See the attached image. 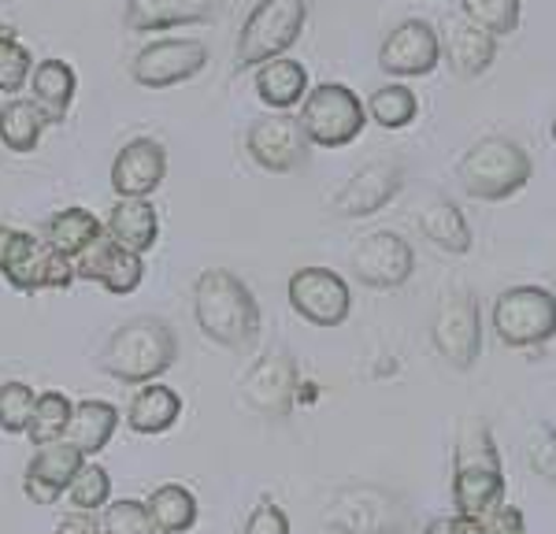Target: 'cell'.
Listing matches in <instances>:
<instances>
[{"mask_svg":"<svg viewBox=\"0 0 556 534\" xmlns=\"http://www.w3.org/2000/svg\"><path fill=\"white\" fill-rule=\"evenodd\" d=\"M193 316L208 342L245 353L260 338V305L245 279L227 267H208L193 282Z\"/></svg>","mask_w":556,"mask_h":534,"instance_id":"obj_1","label":"cell"},{"mask_svg":"<svg viewBox=\"0 0 556 534\" xmlns=\"http://www.w3.org/2000/svg\"><path fill=\"white\" fill-rule=\"evenodd\" d=\"M178 334L160 316H134L104 342L101 368L127 386H149L175 368Z\"/></svg>","mask_w":556,"mask_h":534,"instance_id":"obj_2","label":"cell"},{"mask_svg":"<svg viewBox=\"0 0 556 534\" xmlns=\"http://www.w3.org/2000/svg\"><path fill=\"white\" fill-rule=\"evenodd\" d=\"M534 164L527 156V149L513 138H501V134H490V138H479L468 153L456 164V178H460V190L475 201H508L531 182Z\"/></svg>","mask_w":556,"mask_h":534,"instance_id":"obj_3","label":"cell"},{"mask_svg":"<svg viewBox=\"0 0 556 534\" xmlns=\"http://www.w3.org/2000/svg\"><path fill=\"white\" fill-rule=\"evenodd\" d=\"M505 501V465L486 423H468L456 442L453 505L460 516H486Z\"/></svg>","mask_w":556,"mask_h":534,"instance_id":"obj_4","label":"cell"},{"mask_svg":"<svg viewBox=\"0 0 556 534\" xmlns=\"http://www.w3.org/2000/svg\"><path fill=\"white\" fill-rule=\"evenodd\" d=\"M308 23V0H260L238 34L235 67L253 71L286 56Z\"/></svg>","mask_w":556,"mask_h":534,"instance_id":"obj_5","label":"cell"},{"mask_svg":"<svg viewBox=\"0 0 556 534\" xmlns=\"http://www.w3.org/2000/svg\"><path fill=\"white\" fill-rule=\"evenodd\" d=\"M298 123L308 138V145L319 149H342L356 141L367 127V109L356 97V89L345 82H323L312 86L308 97L301 101Z\"/></svg>","mask_w":556,"mask_h":534,"instance_id":"obj_6","label":"cell"},{"mask_svg":"<svg viewBox=\"0 0 556 534\" xmlns=\"http://www.w3.org/2000/svg\"><path fill=\"white\" fill-rule=\"evenodd\" d=\"M493 334L508 349H538L556 338V297L542 287H513L493 301Z\"/></svg>","mask_w":556,"mask_h":534,"instance_id":"obj_7","label":"cell"},{"mask_svg":"<svg viewBox=\"0 0 556 534\" xmlns=\"http://www.w3.org/2000/svg\"><path fill=\"white\" fill-rule=\"evenodd\" d=\"M408 523L405 497L367 483L345 486L327 509V527L334 534H405Z\"/></svg>","mask_w":556,"mask_h":534,"instance_id":"obj_8","label":"cell"},{"mask_svg":"<svg viewBox=\"0 0 556 534\" xmlns=\"http://www.w3.org/2000/svg\"><path fill=\"white\" fill-rule=\"evenodd\" d=\"M430 338H434V349L450 368L456 371H471L482 356V312H479V297L468 287H453L438 301L434 312V327H430Z\"/></svg>","mask_w":556,"mask_h":534,"instance_id":"obj_9","label":"cell"},{"mask_svg":"<svg viewBox=\"0 0 556 534\" xmlns=\"http://www.w3.org/2000/svg\"><path fill=\"white\" fill-rule=\"evenodd\" d=\"M0 275L23 293L38 290H67L75 282V260L56 253L45 238H34L26 230H12V242L0 260Z\"/></svg>","mask_w":556,"mask_h":534,"instance_id":"obj_10","label":"cell"},{"mask_svg":"<svg viewBox=\"0 0 556 534\" xmlns=\"http://www.w3.org/2000/svg\"><path fill=\"white\" fill-rule=\"evenodd\" d=\"M293 312L312 327H342L353 312V290L330 267H298L286 287Z\"/></svg>","mask_w":556,"mask_h":534,"instance_id":"obj_11","label":"cell"},{"mask_svg":"<svg viewBox=\"0 0 556 534\" xmlns=\"http://www.w3.org/2000/svg\"><path fill=\"white\" fill-rule=\"evenodd\" d=\"M208 67V44L201 38H160L149 41L138 56L130 60V75L146 89H172L190 82Z\"/></svg>","mask_w":556,"mask_h":534,"instance_id":"obj_12","label":"cell"},{"mask_svg":"<svg viewBox=\"0 0 556 534\" xmlns=\"http://www.w3.org/2000/svg\"><path fill=\"white\" fill-rule=\"evenodd\" d=\"M353 275L371 290H397L416 271V249L397 230H375L349 256Z\"/></svg>","mask_w":556,"mask_h":534,"instance_id":"obj_13","label":"cell"},{"mask_svg":"<svg viewBox=\"0 0 556 534\" xmlns=\"http://www.w3.org/2000/svg\"><path fill=\"white\" fill-rule=\"evenodd\" d=\"M401 186H405V164H401V160H393V156L371 160V164H364L361 171H353V178L334 193L330 212L342 219L375 216V212L386 208V204L397 198Z\"/></svg>","mask_w":556,"mask_h":534,"instance_id":"obj_14","label":"cell"},{"mask_svg":"<svg viewBox=\"0 0 556 534\" xmlns=\"http://www.w3.org/2000/svg\"><path fill=\"white\" fill-rule=\"evenodd\" d=\"M245 149L256 167H264V171H271V175H290V171H298L304 164V156H308V138H304L298 115L275 112L249 127Z\"/></svg>","mask_w":556,"mask_h":534,"instance_id":"obj_15","label":"cell"},{"mask_svg":"<svg viewBox=\"0 0 556 534\" xmlns=\"http://www.w3.org/2000/svg\"><path fill=\"white\" fill-rule=\"evenodd\" d=\"M438 64H442V38L427 20H405L393 26L379 49V67L393 78H424L438 71Z\"/></svg>","mask_w":556,"mask_h":534,"instance_id":"obj_16","label":"cell"},{"mask_svg":"<svg viewBox=\"0 0 556 534\" xmlns=\"http://www.w3.org/2000/svg\"><path fill=\"white\" fill-rule=\"evenodd\" d=\"M298 364L290 360V353L275 349L267 356H260L253 368L241 379V397L245 405L260 416H271V420H282L293 408V394H298Z\"/></svg>","mask_w":556,"mask_h":534,"instance_id":"obj_17","label":"cell"},{"mask_svg":"<svg viewBox=\"0 0 556 534\" xmlns=\"http://www.w3.org/2000/svg\"><path fill=\"white\" fill-rule=\"evenodd\" d=\"M75 279L97 282V287H104L108 293H115V297H127V293L138 290L141 279H146V260H141L138 253H130V249H123L104 230V234L75 260Z\"/></svg>","mask_w":556,"mask_h":534,"instance_id":"obj_18","label":"cell"},{"mask_svg":"<svg viewBox=\"0 0 556 534\" xmlns=\"http://www.w3.org/2000/svg\"><path fill=\"white\" fill-rule=\"evenodd\" d=\"M167 175V153L160 141L152 138H134L119 149L112 164V190L115 198L127 201H149L160 190Z\"/></svg>","mask_w":556,"mask_h":534,"instance_id":"obj_19","label":"cell"},{"mask_svg":"<svg viewBox=\"0 0 556 534\" xmlns=\"http://www.w3.org/2000/svg\"><path fill=\"white\" fill-rule=\"evenodd\" d=\"M86 457L67 442H52V445H38V453L26 465V479L23 490L34 505H56L60 497L67 494L71 479L83 471Z\"/></svg>","mask_w":556,"mask_h":534,"instance_id":"obj_20","label":"cell"},{"mask_svg":"<svg viewBox=\"0 0 556 534\" xmlns=\"http://www.w3.org/2000/svg\"><path fill=\"white\" fill-rule=\"evenodd\" d=\"M412 219H416L419 234H424L438 253L464 256L475 242L464 212L456 208V201L445 198L442 190H427L424 198L416 201V208H412Z\"/></svg>","mask_w":556,"mask_h":534,"instance_id":"obj_21","label":"cell"},{"mask_svg":"<svg viewBox=\"0 0 556 534\" xmlns=\"http://www.w3.org/2000/svg\"><path fill=\"white\" fill-rule=\"evenodd\" d=\"M442 38V56L456 78H479L486 75L497 60V38L482 26H475L464 15H450L445 20V30L438 34Z\"/></svg>","mask_w":556,"mask_h":534,"instance_id":"obj_22","label":"cell"},{"mask_svg":"<svg viewBox=\"0 0 556 534\" xmlns=\"http://www.w3.org/2000/svg\"><path fill=\"white\" fill-rule=\"evenodd\" d=\"M215 12H219V0H127L123 23H127L130 34H149L212 23Z\"/></svg>","mask_w":556,"mask_h":534,"instance_id":"obj_23","label":"cell"},{"mask_svg":"<svg viewBox=\"0 0 556 534\" xmlns=\"http://www.w3.org/2000/svg\"><path fill=\"white\" fill-rule=\"evenodd\" d=\"M308 71L301 60L278 56L271 64L256 67V97L267 104L271 112H290L308 97Z\"/></svg>","mask_w":556,"mask_h":534,"instance_id":"obj_24","label":"cell"},{"mask_svg":"<svg viewBox=\"0 0 556 534\" xmlns=\"http://www.w3.org/2000/svg\"><path fill=\"white\" fill-rule=\"evenodd\" d=\"M115 427H119V408H115L112 400L89 397L83 405H75V416H71V423H67L64 442L75 445V449L89 460L112 442Z\"/></svg>","mask_w":556,"mask_h":534,"instance_id":"obj_25","label":"cell"},{"mask_svg":"<svg viewBox=\"0 0 556 534\" xmlns=\"http://www.w3.org/2000/svg\"><path fill=\"white\" fill-rule=\"evenodd\" d=\"M104 230L123 249L146 256L149 249L156 245V238H160V216H156V208H152V201L119 198V201H115V208H112V216H108V223H104Z\"/></svg>","mask_w":556,"mask_h":534,"instance_id":"obj_26","label":"cell"},{"mask_svg":"<svg viewBox=\"0 0 556 534\" xmlns=\"http://www.w3.org/2000/svg\"><path fill=\"white\" fill-rule=\"evenodd\" d=\"M75 67L64 64V60H41L30 75V101L45 112L49 123H64L71 101H75Z\"/></svg>","mask_w":556,"mask_h":534,"instance_id":"obj_27","label":"cell"},{"mask_svg":"<svg viewBox=\"0 0 556 534\" xmlns=\"http://www.w3.org/2000/svg\"><path fill=\"white\" fill-rule=\"evenodd\" d=\"M178 416H182V397H178L172 386H160V382L138 386V394H134L127 405V427L138 434L172 431L178 423Z\"/></svg>","mask_w":556,"mask_h":534,"instance_id":"obj_28","label":"cell"},{"mask_svg":"<svg viewBox=\"0 0 556 534\" xmlns=\"http://www.w3.org/2000/svg\"><path fill=\"white\" fill-rule=\"evenodd\" d=\"M104 234V223L93 216L89 208H60L56 216H49L45 223V242H49L56 253H64L67 260H78L97 238Z\"/></svg>","mask_w":556,"mask_h":534,"instance_id":"obj_29","label":"cell"},{"mask_svg":"<svg viewBox=\"0 0 556 534\" xmlns=\"http://www.w3.org/2000/svg\"><path fill=\"white\" fill-rule=\"evenodd\" d=\"M45 127H49V119H45V112L34 101L12 97V101L0 109V145H4L8 153H20V156L34 153Z\"/></svg>","mask_w":556,"mask_h":534,"instance_id":"obj_30","label":"cell"},{"mask_svg":"<svg viewBox=\"0 0 556 534\" xmlns=\"http://www.w3.org/2000/svg\"><path fill=\"white\" fill-rule=\"evenodd\" d=\"M146 509L160 534H186L197 523V497L178 483H164L152 490Z\"/></svg>","mask_w":556,"mask_h":534,"instance_id":"obj_31","label":"cell"},{"mask_svg":"<svg viewBox=\"0 0 556 534\" xmlns=\"http://www.w3.org/2000/svg\"><path fill=\"white\" fill-rule=\"evenodd\" d=\"M71 416H75V400H71L67 394H60V390H45V394H38V405H34V416H30L26 434H30L34 445L64 442Z\"/></svg>","mask_w":556,"mask_h":534,"instance_id":"obj_32","label":"cell"},{"mask_svg":"<svg viewBox=\"0 0 556 534\" xmlns=\"http://www.w3.org/2000/svg\"><path fill=\"white\" fill-rule=\"evenodd\" d=\"M416 115H419V97L405 82H390L375 89V97L367 101V119H375L382 130H405Z\"/></svg>","mask_w":556,"mask_h":534,"instance_id":"obj_33","label":"cell"},{"mask_svg":"<svg viewBox=\"0 0 556 534\" xmlns=\"http://www.w3.org/2000/svg\"><path fill=\"white\" fill-rule=\"evenodd\" d=\"M67 505L71 512H104V505L112 501V475L101 468V465H83V471H78L75 479H71L67 486Z\"/></svg>","mask_w":556,"mask_h":534,"instance_id":"obj_34","label":"cell"},{"mask_svg":"<svg viewBox=\"0 0 556 534\" xmlns=\"http://www.w3.org/2000/svg\"><path fill=\"white\" fill-rule=\"evenodd\" d=\"M460 15L493 38H508L519 26V0H460Z\"/></svg>","mask_w":556,"mask_h":534,"instance_id":"obj_35","label":"cell"},{"mask_svg":"<svg viewBox=\"0 0 556 534\" xmlns=\"http://www.w3.org/2000/svg\"><path fill=\"white\" fill-rule=\"evenodd\" d=\"M34 405H38L34 386H26V382H20V379L0 382V431L26 434L30 416H34Z\"/></svg>","mask_w":556,"mask_h":534,"instance_id":"obj_36","label":"cell"},{"mask_svg":"<svg viewBox=\"0 0 556 534\" xmlns=\"http://www.w3.org/2000/svg\"><path fill=\"white\" fill-rule=\"evenodd\" d=\"M34 75L30 49L15 34L0 30V93H20Z\"/></svg>","mask_w":556,"mask_h":534,"instance_id":"obj_37","label":"cell"},{"mask_svg":"<svg viewBox=\"0 0 556 534\" xmlns=\"http://www.w3.org/2000/svg\"><path fill=\"white\" fill-rule=\"evenodd\" d=\"M101 531L104 534H160L146 509V501H138V497L108 501L101 516Z\"/></svg>","mask_w":556,"mask_h":534,"instance_id":"obj_38","label":"cell"},{"mask_svg":"<svg viewBox=\"0 0 556 534\" xmlns=\"http://www.w3.org/2000/svg\"><path fill=\"white\" fill-rule=\"evenodd\" d=\"M527 465L556 486V431L549 423H534L527 438Z\"/></svg>","mask_w":556,"mask_h":534,"instance_id":"obj_39","label":"cell"},{"mask_svg":"<svg viewBox=\"0 0 556 534\" xmlns=\"http://www.w3.org/2000/svg\"><path fill=\"white\" fill-rule=\"evenodd\" d=\"M241 534H290V516H286L282 505L275 501H260L245 520V531Z\"/></svg>","mask_w":556,"mask_h":534,"instance_id":"obj_40","label":"cell"},{"mask_svg":"<svg viewBox=\"0 0 556 534\" xmlns=\"http://www.w3.org/2000/svg\"><path fill=\"white\" fill-rule=\"evenodd\" d=\"M479 520H482V531L486 534H527L523 512H519L516 505H505V501H501L497 509H490L486 516H479Z\"/></svg>","mask_w":556,"mask_h":534,"instance_id":"obj_41","label":"cell"},{"mask_svg":"<svg viewBox=\"0 0 556 534\" xmlns=\"http://www.w3.org/2000/svg\"><path fill=\"white\" fill-rule=\"evenodd\" d=\"M56 534H104V531H101V520H93L89 512H67L64 520H60Z\"/></svg>","mask_w":556,"mask_h":534,"instance_id":"obj_42","label":"cell"},{"mask_svg":"<svg viewBox=\"0 0 556 534\" xmlns=\"http://www.w3.org/2000/svg\"><path fill=\"white\" fill-rule=\"evenodd\" d=\"M450 527H453V534H486L482 531V520H475V516H450Z\"/></svg>","mask_w":556,"mask_h":534,"instance_id":"obj_43","label":"cell"},{"mask_svg":"<svg viewBox=\"0 0 556 534\" xmlns=\"http://www.w3.org/2000/svg\"><path fill=\"white\" fill-rule=\"evenodd\" d=\"M424 534H453V527H450V516H438V520H430Z\"/></svg>","mask_w":556,"mask_h":534,"instance_id":"obj_44","label":"cell"},{"mask_svg":"<svg viewBox=\"0 0 556 534\" xmlns=\"http://www.w3.org/2000/svg\"><path fill=\"white\" fill-rule=\"evenodd\" d=\"M8 242H12V227H0V260H4V253H8Z\"/></svg>","mask_w":556,"mask_h":534,"instance_id":"obj_45","label":"cell"},{"mask_svg":"<svg viewBox=\"0 0 556 534\" xmlns=\"http://www.w3.org/2000/svg\"><path fill=\"white\" fill-rule=\"evenodd\" d=\"M553 141H556V119H553Z\"/></svg>","mask_w":556,"mask_h":534,"instance_id":"obj_46","label":"cell"},{"mask_svg":"<svg viewBox=\"0 0 556 534\" xmlns=\"http://www.w3.org/2000/svg\"><path fill=\"white\" fill-rule=\"evenodd\" d=\"M553 297H556V282H553Z\"/></svg>","mask_w":556,"mask_h":534,"instance_id":"obj_47","label":"cell"}]
</instances>
